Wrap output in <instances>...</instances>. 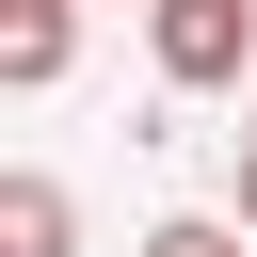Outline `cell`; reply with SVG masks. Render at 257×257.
Listing matches in <instances>:
<instances>
[{
  "instance_id": "1",
  "label": "cell",
  "mask_w": 257,
  "mask_h": 257,
  "mask_svg": "<svg viewBox=\"0 0 257 257\" xmlns=\"http://www.w3.org/2000/svg\"><path fill=\"white\" fill-rule=\"evenodd\" d=\"M145 48H161L177 96H225L257 64V0H145Z\"/></svg>"
},
{
  "instance_id": "4",
  "label": "cell",
  "mask_w": 257,
  "mask_h": 257,
  "mask_svg": "<svg viewBox=\"0 0 257 257\" xmlns=\"http://www.w3.org/2000/svg\"><path fill=\"white\" fill-rule=\"evenodd\" d=\"M145 257H241V225H145Z\"/></svg>"
},
{
  "instance_id": "5",
  "label": "cell",
  "mask_w": 257,
  "mask_h": 257,
  "mask_svg": "<svg viewBox=\"0 0 257 257\" xmlns=\"http://www.w3.org/2000/svg\"><path fill=\"white\" fill-rule=\"evenodd\" d=\"M241 225H257V128H241Z\"/></svg>"
},
{
  "instance_id": "2",
  "label": "cell",
  "mask_w": 257,
  "mask_h": 257,
  "mask_svg": "<svg viewBox=\"0 0 257 257\" xmlns=\"http://www.w3.org/2000/svg\"><path fill=\"white\" fill-rule=\"evenodd\" d=\"M64 48H80V0H0V80H16V96H48Z\"/></svg>"
},
{
  "instance_id": "3",
  "label": "cell",
  "mask_w": 257,
  "mask_h": 257,
  "mask_svg": "<svg viewBox=\"0 0 257 257\" xmlns=\"http://www.w3.org/2000/svg\"><path fill=\"white\" fill-rule=\"evenodd\" d=\"M0 257H80V209H64V177H0Z\"/></svg>"
}]
</instances>
